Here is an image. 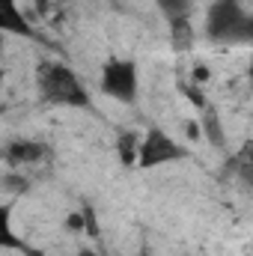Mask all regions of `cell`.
<instances>
[{
  "instance_id": "9c48e42d",
  "label": "cell",
  "mask_w": 253,
  "mask_h": 256,
  "mask_svg": "<svg viewBox=\"0 0 253 256\" xmlns=\"http://www.w3.org/2000/svg\"><path fill=\"white\" fill-rule=\"evenodd\" d=\"M200 126H202V137H206L212 146H218V149H224V146H226V134H224V126H220V116H218V110L206 108V110H202V120H200Z\"/></svg>"
},
{
  "instance_id": "3957f363",
  "label": "cell",
  "mask_w": 253,
  "mask_h": 256,
  "mask_svg": "<svg viewBox=\"0 0 253 256\" xmlns=\"http://www.w3.org/2000/svg\"><path fill=\"white\" fill-rule=\"evenodd\" d=\"M188 158V149L182 143H176L164 128L149 126L143 140H140V155H137V167L140 170H155L161 164H173V161H182Z\"/></svg>"
},
{
  "instance_id": "4fadbf2b",
  "label": "cell",
  "mask_w": 253,
  "mask_h": 256,
  "mask_svg": "<svg viewBox=\"0 0 253 256\" xmlns=\"http://www.w3.org/2000/svg\"><path fill=\"white\" fill-rule=\"evenodd\" d=\"M230 42H248V45H253V15H244V21L238 24V30L232 33Z\"/></svg>"
},
{
  "instance_id": "30bf717a",
  "label": "cell",
  "mask_w": 253,
  "mask_h": 256,
  "mask_svg": "<svg viewBox=\"0 0 253 256\" xmlns=\"http://www.w3.org/2000/svg\"><path fill=\"white\" fill-rule=\"evenodd\" d=\"M140 140H143V134H137V131H122V134L116 137V152H120V161H122V164H128V167H137Z\"/></svg>"
},
{
  "instance_id": "8992f818",
  "label": "cell",
  "mask_w": 253,
  "mask_h": 256,
  "mask_svg": "<svg viewBox=\"0 0 253 256\" xmlns=\"http://www.w3.org/2000/svg\"><path fill=\"white\" fill-rule=\"evenodd\" d=\"M0 30L12 36H33V27L18 9V0H0Z\"/></svg>"
},
{
  "instance_id": "7c38bea8",
  "label": "cell",
  "mask_w": 253,
  "mask_h": 256,
  "mask_svg": "<svg viewBox=\"0 0 253 256\" xmlns=\"http://www.w3.org/2000/svg\"><path fill=\"white\" fill-rule=\"evenodd\" d=\"M179 90H182V96H185L188 102H194V108H200V110H206V108H208V102H206V96L196 90V84H185V80H182V84H179Z\"/></svg>"
},
{
  "instance_id": "8fae6325",
  "label": "cell",
  "mask_w": 253,
  "mask_h": 256,
  "mask_svg": "<svg viewBox=\"0 0 253 256\" xmlns=\"http://www.w3.org/2000/svg\"><path fill=\"white\" fill-rule=\"evenodd\" d=\"M158 6L167 15V21L179 18V15H190V0H158Z\"/></svg>"
},
{
  "instance_id": "ba28073f",
  "label": "cell",
  "mask_w": 253,
  "mask_h": 256,
  "mask_svg": "<svg viewBox=\"0 0 253 256\" xmlns=\"http://www.w3.org/2000/svg\"><path fill=\"white\" fill-rule=\"evenodd\" d=\"M232 170H236V176L248 185V188H253V140H244L242 146H238V152L232 155Z\"/></svg>"
},
{
  "instance_id": "e0dca14e",
  "label": "cell",
  "mask_w": 253,
  "mask_h": 256,
  "mask_svg": "<svg viewBox=\"0 0 253 256\" xmlns=\"http://www.w3.org/2000/svg\"><path fill=\"white\" fill-rule=\"evenodd\" d=\"M248 78H250V84H253V54H250V66H248Z\"/></svg>"
},
{
  "instance_id": "7a4b0ae2",
  "label": "cell",
  "mask_w": 253,
  "mask_h": 256,
  "mask_svg": "<svg viewBox=\"0 0 253 256\" xmlns=\"http://www.w3.org/2000/svg\"><path fill=\"white\" fill-rule=\"evenodd\" d=\"M98 86L108 98L114 102H122L131 104L137 98V90H140V74H137V63L126 60V57H110L102 66V78H98Z\"/></svg>"
},
{
  "instance_id": "277c9868",
  "label": "cell",
  "mask_w": 253,
  "mask_h": 256,
  "mask_svg": "<svg viewBox=\"0 0 253 256\" xmlns=\"http://www.w3.org/2000/svg\"><path fill=\"white\" fill-rule=\"evenodd\" d=\"M244 9L238 0H214L208 6V15H206V33L218 42H230L232 33L238 30V24L244 21Z\"/></svg>"
},
{
  "instance_id": "52a82bcc",
  "label": "cell",
  "mask_w": 253,
  "mask_h": 256,
  "mask_svg": "<svg viewBox=\"0 0 253 256\" xmlns=\"http://www.w3.org/2000/svg\"><path fill=\"white\" fill-rule=\"evenodd\" d=\"M45 146L36 140H12L6 146V164H36L45 158Z\"/></svg>"
},
{
  "instance_id": "5bb4252c",
  "label": "cell",
  "mask_w": 253,
  "mask_h": 256,
  "mask_svg": "<svg viewBox=\"0 0 253 256\" xmlns=\"http://www.w3.org/2000/svg\"><path fill=\"white\" fill-rule=\"evenodd\" d=\"M66 230H68V232H80V230H86V214H78V212L66 214Z\"/></svg>"
},
{
  "instance_id": "6da1fadb",
  "label": "cell",
  "mask_w": 253,
  "mask_h": 256,
  "mask_svg": "<svg viewBox=\"0 0 253 256\" xmlns=\"http://www.w3.org/2000/svg\"><path fill=\"white\" fill-rule=\"evenodd\" d=\"M39 92L51 104H66V108H90V92L78 72L66 63H42L36 74Z\"/></svg>"
},
{
  "instance_id": "9a60e30c",
  "label": "cell",
  "mask_w": 253,
  "mask_h": 256,
  "mask_svg": "<svg viewBox=\"0 0 253 256\" xmlns=\"http://www.w3.org/2000/svg\"><path fill=\"white\" fill-rule=\"evenodd\" d=\"M208 78H212V74H208V68H206L202 63H196L194 68H190V84H206Z\"/></svg>"
},
{
  "instance_id": "2e32d148",
  "label": "cell",
  "mask_w": 253,
  "mask_h": 256,
  "mask_svg": "<svg viewBox=\"0 0 253 256\" xmlns=\"http://www.w3.org/2000/svg\"><path fill=\"white\" fill-rule=\"evenodd\" d=\"M84 214H86V232H90L92 238H98V224H96V214H92V208L86 206V208H84Z\"/></svg>"
},
{
  "instance_id": "5b68a950",
  "label": "cell",
  "mask_w": 253,
  "mask_h": 256,
  "mask_svg": "<svg viewBox=\"0 0 253 256\" xmlns=\"http://www.w3.org/2000/svg\"><path fill=\"white\" fill-rule=\"evenodd\" d=\"M167 27H170L167 39H170V48H173L176 54H188V51H194V45H196V33H194V21H190V15L170 18Z\"/></svg>"
}]
</instances>
